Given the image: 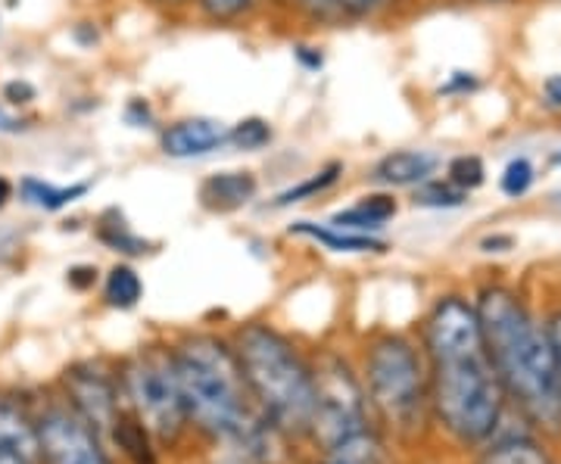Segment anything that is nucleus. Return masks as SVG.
<instances>
[{"label": "nucleus", "mask_w": 561, "mask_h": 464, "mask_svg": "<svg viewBox=\"0 0 561 464\" xmlns=\"http://www.w3.org/2000/svg\"><path fill=\"white\" fill-rule=\"evenodd\" d=\"M172 362L187 418L247 459L268 462L278 427L253 403L234 349L219 337L197 334L172 349Z\"/></svg>", "instance_id": "1"}, {"label": "nucleus", "mask_w": 561, "mask_h": 464, "mask_svg": "<svg viewBox=\"0 0 561 464\" xmlns=\"http://www.w3.org/2000/svg\"><path fill=\"white\" fill-rule=\"evenodd\" d=\"M486 356L524 411L549 430H561V378L546 327L505 287H486L478 300Z\"/></svg>", "instance_id": "2"}, {"label": "nucleus", "mask_w": 561, "mask_h": 464, "mask_svg": "<svg viewBox=\"0 0 561 464\" xmlns=\"http://www.w3.org/2000/svg\"><path fill=\"white\" fill-rule=\"evenodd\" d=\"M234 356L262 415L280 433H309L316 411V378L297 346L268 324H243L234 337Z\"/></svg>", "instance_id": "3"}, {"label": "nucleus", "mask_w": 561, "mask_h": 464, "mask_svg": "<svg viewBox=\"0 0 561 464\" xmlns=\"http://www.w3.org/2000/svg\"><path fill=\"white\" fill-rule=\"evenodd\" d=\"M434 362V405L453 437L461 443L486 440L502 415V384L486 356V344L434 346L427 349Z\"/></svg>", "instance_id": "4"}, {"label": "nucleus", "mask_w": 561, "mask_h": 464, "mask_svg": "<svg viewBox=\"0 0 561 464\" xmlns=\"http://www.w3.org/2000/svg\"><path fill=\"white\" fill-rule=\"evenodd\" d=\"M368 396L390 425L415 427L424 415V371L415 346L405 337L387 334L375 340L365 356Z\"/></svg>", "instance_id": "5"}, {"label": "nucleus", "mask_w": 561, "mask_h": 464, "mask_svg": "<svg viewBox=\"0 0 561 464\" xmlns=\"http://www.w3.org/2000/svg\"><path fill=\"white\" fill-rule=\"evenodd\" d=\"M122 386L125 396L131 399L135 418L147 427V433H153L162 443H175L187 425V411L181 399L172 352H160V349L138 352L125 364Z\"/></svg>", "instance_id": "6"}, {"label": "nucleus", "mask_w": 561, "mask_h": 464, "mask_svg": "<svg viewBox=\"0 0 561 464\" xmlns=\"http://www.w3.org/2000/svg\"><path fill=\"white\" fill-rule=\"evenodd\" d=\"M312 378H316V411H312L309 433H316V440L324 449L368 427L365 393L350 364L337 356H324L312 368Z\"/></svg>", "instance_id": "7"}, {"label": "nucleus", "mask_w": 561, "mask_h": 464, "mask_svg": "<svg viewBox=\"0 0 561 464\" xmlns=\"http://www.w3.org/2000/svg\"><path fill=\"white\" fill-rule=\"evenodd\" d=\"M41 462L44 464H113L103 440L72 408H50L38 418Z\"/></svg>", "instance_id": "8"}, {"label": "nucleus", "mask_w": 561, "mask_h": 464, "mask_svg": "<svg viewBox=\"0 0 561 464\" xmlns=\"http://www.w3.org/2000/svg\"><path fill=\"white\" fill-rule=\"evenodd\" d=\"M66 393H69V403L72 411L79 415L84 425L91 427L98 437H113L116 421H119V393L113 378L103 371L101 364L94 362H79L72 364L62 378Z\"/></svg>", "instance_id": "9"}, {"label": "nucleus", "mask_w": 561, "mask_h": 464, "mask_svg": "<svg viewBox=\"0 0 561 464\" xmlns=\"http://www.w3.org/2000/svg\"><path fill=\"white\" fill-rule=\"evenodd\" d=\"M221 147H228V125L206 116L172 121L160 135V150L169 160H201Z\"/></svg>", "instance_id": "10"}, {"label": "nucleus", "mask_w": 561, "mask_h": 464, "mask_svg": "<svg viewBox=\"0 0 561 464\" xmlns=\"http://www.w3.org/2000/svg\"><path fill=\"white\" fill-rule=\"evenodd\" d=\"M256 194H260V182H256V175L247 172V169L213 172V175L203 178L201 190H197L203 209L221 212V216H225V212H238V209H243L247 202L256 200Z\"/></svg>", "instance_id": "11"}, {"label": "nucleus", "mask_w": 561, "mask_h": 464, "mask_svg": "<svg viewBox=\"0 0 561 464\" xmlns=\"http://www.w3.org/2000/svg\"><path fill=\"white\" fill-rule=\"evenodd\" d=\"M440 160L427 150H393L378 160L371 169V178L387 187H419L437 172Z\"/></svg>", "instance_id": "12"}, {"label": "nucleus", "mask_w": 561, "mask_h": 464, "mask_svg": "<svg viewBox=\"0 0 561 464\" xmlns=\"http://www.w3.org/2000/svg\"><path fill=\"white\" fill-rule=\"evenodd\" d=\"M0 445H7L10 452H16L25 462H41L38 421H32L25 408L3 399V396H0Z\"/></svg>", "instance_id": "13"}, {"label": "nucleus", "mask_w": 561, "mask_h": 464, "mask_svg": "<svg viewBox=\"0 0 561 464\" xmlns=\"http://www.w3.org/2000/svg\"><path fill=\"white\" fill-rule=\"evenodd\" d=\"M290 234L321 243L331 253H383V241H378L375 234L346 231V228H337V224L331 222H294L290 224Z\"/></svg>", "instance_id": "14"}, {"label": "nucleus", "mask_w": 561, "mask_h": 464, "mask_svg": "<svg viewBox=\"0 0 561 464\" xmlns=\"http://www.w3.org/2000/svg\"><path fill=\"white\" fill-rule=\"evenodd\" d=\"M397 209L400 206H397V200L390 194H368L359 202H353L350 209L337 212L331 219V224L346 228V231H359V234H375V231H381L383 224L397 216Z\"/></svg>", "instance_id": "15"}, {"label": "nucleus", "mask_w": 561, "mask_h": 464, "mask_svg": "<svg viewBox=\"0 0 561 464\" xmlns=\"http://www.w3.org/2000/svg\"><path fill=\"white\" fill-rule=\"evenodd\" d=\"M91 190L88 182H76V184H50L41 182V178H22L20 182V197L28 206L35 209H44V212H60L66 206H72L76 200H81L84 194Z\"/></svg>", "instance_id": "16"}, {"label": "nucleus", "mask_w": 561, "mask_h": 464, "mask_svg": "<svg viewBox=\"0 0 561 464\" xmlns=\"http://www.w3.org/2000/svg\"><path fill=\"white\" fill-rule=\"evenodd\" d=\"M324 464H383V445L375 430L362 427L356 433L343 437L341 443L324 449Z\"/></svg>", "instance_id": "17"}, {"label": "nucleus", "mask_w": 561, "mask_h": 464, "mask_svg": "<svg viewBox=\"0 0 561 464\" xmlns=\"http://www.w3.org/2000/svg\"><path fill=\"white\" fill-rule=\"evenodd\" d=\"M98 241L106 250L122 253V256H144V253H150V243L138 237L116 209H110V212L101 216V222H98Z\"/></svg>", "instance_id": "18"}, {"label": "nucleus", "mask_w": 561, "mask_h": 464, "mask_svg": "<svg viewBox=\"0 0 561 464\" xmlns=\"http://www.w3.org/2000/svg\"><path fill=\"white\" fill-rule=\"evenodd\" d=\"M144 297V283H140V275L131 268V265H116L110 268L106 281H103V300L113 309H135Z\"/></svg>", "instance_id": "19"}, {"label": "nucleus", "mask_w": 561, "mask_h": 464, "mask_svg": "<svg viewBox=\"0 0 561 464\" xmlns=\"http://www.w3.org/2000/svg\"><path fill=\"white\" fill-rule=\"evenodd\" d=\"M343 175V162H328V165H321L319 172H312L309 178H302V182L290 184L287 190H280L278 197H275V206H294V202L302 200H312V197H319L324 190H331L334 184L341 182Z\"/></svg>", "instance_id": "20"}, {"label": "nucleus", "mask_w": 561, "mask_h": 464, "mask_svg": "<svg viewBox=\"0 0 561 464\" xmlns=\"http://www.w3.org/2000/svg\"><path fill=\"white\" fill-rule=\"evenodd\" d=\"M481 464H552V459L542 452L540 443H534L527 437H515V440H505V443L486 449Z\"/></svg>", "instance_id": "21"}, {"label": "nucleus", "mask_w": 561, "mask_h": 464, "mask_svg": "<svg viewBox=\"0 0 561 464\" xmlns=\"http://www.w3.org/2000/svg\"><path fill=\"white\" fill-rule=\"evenodd\" d=\"M113 437H116V443L128 452V459L135 464H153V452H150V443H147V427L140 425L138 418H131V415H119V421H116V430H113Z\"/></svg>", "instance_id": "22"}, {"label": "nucleus", "mask_w": 561, "mask_h": 464, "mask_svg": "<svg viewBox=\"0 0 561 464\" xmlns=\"http://www.w3.org/2000/svg\"><path fill=\"white\" fill-rule=\"evenodd\" d=\"M275 138L272 125L260 116H250V119H241L238 125H228V147L234 150H243V153H256L262 147H268Z\"/></svg>", "instance_id": "23"}, {"label": "nucleus", "mask_w": 561, "mask_h": 464, "mask_svg": "<svg viewBox=\"0 0 561 464\" xmlns=\"http://www.w3.org/2000/svg\"><path fill=\"white\" fill-rule=\"evenodd\" d=\"M262 0H197V10L206 22L213 25H234L247 20Z\"/></svg>", "instance_id": "24"}, {"label": "nucleus", "mask_w": 561, "mask_h": 464, "mask_svg": "<svg viewBox=\"0 0 561 464\" xmlns=\"http://www.w3.org/2000/svg\"><path fill=\"white\" fill-rule=\"evenodd\" d=\"M468 200V194L456 187V184L440 182V178H427V182L419 184V190H415V202L419 206H427V209H456L461 202Z\"/></svg>", "instance_id": "25"}, {"label": "nucleus", "mask_w": 561, "mask_h": 464, "mask_svg": "<svg viewBox=\"0 0 561 464\" xmlns=\"http://www.w3.org/2000/svg\"><path fill=\"white\" fill-rule=\"evenodd\" d=\"M449 182L461 187L465 194H471V190H478L486 178V169H483L481 156H456V160L449 162Z\"/></svg>", "instance_id": "26"}, {"label": "nucleus", "mask_w": 561, "mask_h": 464, "mask_svg": "<svg viewBox=\"0 0 561 464\" xmlns=\"http://www.w3.org/2000/svg\"><path fill=\"white\" fill-rule=\"evenodd\" d=\"M530 184H534V165H530V160L518 156V160H512L505 165V172H502V194L505 197L518 200V197H524L530 190Z\"/></svg>", "instance_id": "27"}, {"label": "nucleus", "mask_w": 561, "mask_h": 464, "mask_svg": "<svg viewBox=\"0 0 561 464\" xmlns=\"http://www.w3.org/2000/svg\"><path fill=\"white\" fill-rule=\"evenodd\" d=\"M383 3H387V0H334L337 16L350 22H362L368 20V16H375Z\"/></svg>", "instance_id": "28"}, {"label": "nucleus", "mask_w": 561, "mask_h": 464, "mask_svg": "<svg viewBox=\"0 0 561 464\" xmlns=\"http://www.w3.org/2000/svg\"><path fill=\"white\" fill-rule=\"evenodd\" d=\"M294 3H297V10H300L302 16H309L312 22H328L337 16L334 0H294Z\"/></svg>", "instance_id": "29"}, {"label": "nucleus", "mask_w": 561, "mask_h": 464, "mask_svg": "<svg viewBox=\"0 0 561 464\" xmlns=\"http://www.w3.org/2000/svg\"><path fill=\"white\" fill-rule=\"evenodd\" d=\"M3 101H7V106H25V103L35 101V88L28 81H10L3 88Z\"/></svg>", "instance_id": "30"}, {"label": "nucleus", "mask_w": 561, "mask_h": 464, "mask_svg": "<svg viewBox=\"0 0 561 464\" xmlns=\"http://www.w3.org/2000/svg\"><path fill=\"white\" fill-rule=\"evenodd\" d=\"M125 121H128L131 128H147V125L153 121V109H150V103L135 97V101L125 106Z\"/></svg>", "instance_id": "31"}, {"label": "nucleus", "mask_w": 561, "mask_h": 464, "mask_svg": "<svg viewBox=\"0 0 561 464\" xmlns=\"http://www.w3.org/2000/svg\"><path fill=\"white\" fill-rule=\"evenodd\" d=\"M94 281H98V268H91V265H79V268L69 271V283L76 290H88Z\"/></svg>", "instance_id": "32"}, {"label": "nucleus", "mask_w": 561, "mask_h": 464, "mask_svg": "<svg viewBox=\"0 0 561 464\" xmlns=\"http://www.w3.org/2000/svg\"><path fill=\"white\" fill-rule=\"evenodd\" d=\"M25 128H28L25 119L13 116V113H10V106H3V103H0V131H3V135H20V131H25Z\"/></svg>", "instance_id": "33"}, {"label": "nucleus", "mask_w": 561, "mask_h": 464, "mask_svg": "<svg viewBox=\"0 0 561 464\" xmlns=\"http://www.w3.org/2000/svg\"><path fill=\"white\" fill-rule=\"evenodd\" d=\"M546 334H549V344H552V352H556V364H559V378H561V315H556V318L549 322Z\"/></svg>", "instance_id": "34"}, {"label": "nucleus", "mask_w": 561, "mask_h": 464, "mask_svg": "<svg viewBox=\"0 0 561 464\" xmlns=\"http://www.w3.org/2000/svg\"><path fill=\"white\" fill-rule=\"evenodd\" d=\"M474 84H478V81L471 79V72H456V76H453V81H449V84H446V88H440L443 94H456V91H471V88H474Z\"/></svg>", "instance_id": "35"}, {"label": "nucleus", "mask_w": 561, "mask_h": 464, "mask_svg": "<svg viewBox=\"0 0 561 464\" xmlns=\"http://www.w3.org/2000/svg\"><path fill=\"white\" fill-rule=\"evenodd\" d=\"M542 94H546V103H549V106H559L561 109V76L546 79V84H542Z\"/></svg>", "instance_id": "36"}, {"label": "nucleus", "mask_w": 561, "mask_h": 464, "mask_svg": "<svg viewBox=\"0 0 561 464\" xmlns=\"http://www.w3.org/2000/svg\"><path fill=\"white\" fill-rule=\"evenodd\" d=\"M297 60L306 66V69H321V54L319 50H312V47H297Z\"/></svg>", "instance_id": "37"}, {"label": "nucleus", "mask_w": 561, "mask_h": 464, "mask_svg": "<svg viewBox=\"0 0 561 464\" xmlns=\"http://www.w3.org/2000/svg\"><path fill=\"white\" fill-rule=\"evenodd\" d=\"M10 200H13V184H10V178H3V175H0V209H3Z\"/></svg>", "instance_id": "38"}, {"label": "nucleus", "mask_w": 561, "mask_h": 464, "mask_svg": "<svg viewBox=\"0 0 561 464\" xmlns=\"http://www.w3.org/2000/svg\"><path fill=\"white\" fill-rule=\"evenodd\" d=\"M0 464H32V462H25V459H20L16 452H10L7 445H0Z\"/></svg>", "instance_id": "39"}, {"label": "nucleus", "mask_w": 561, "mask_h": 464, "mask_svg": "<svg viewBox=\"0 0 561 464\" xmlns=\"http://www.w3.org/2000/svg\"><path fill=\"white\" fill-rule=\"evenodd\" d=\"M493 246H512V237H486V241H483V250H486V253H490Z\"/></svg>", "instance_id": "40"}, {"label": "nucleus", "mask_w": 561, "mask_h": 464, "mask_svg": "<svg viewBox=\"0 0 561 464\" xmlns=\"http://www.w3.org/2000/svg\"><path fill=\"white\" fill-rule=\"evenodd\" d=\"M162 7H184V3H191V0H157Z\"/></svg>", "instance_id": "41"}, {"label": "nucleus", "mask_w": 561, "mask_h": 464, "mask_svg": "<svg viewBox=\"0 0 561 464\" xmlns=\"http://www.w3.org/2000/svg\"><path fill=\"white\" fill-rule=\"evenodd\" d=\"M552 165H561V150L559 153H552Z\"/></svg>", "instance_id": "42"}, {"label": "nucleus", "mask_w": 561, "mask_h": 464, "mask_svg": "<svg viewBox=\"0 0 561 464\" xmlns=\"http://www.w3.org/2000/svg\"><path fill=\"white\" fill-rule=\"evenodd\" d=\"M556 200H559V206H561V194H559V197H556Z\"/></svg>", "instance_id": "43"}]
</instances>
